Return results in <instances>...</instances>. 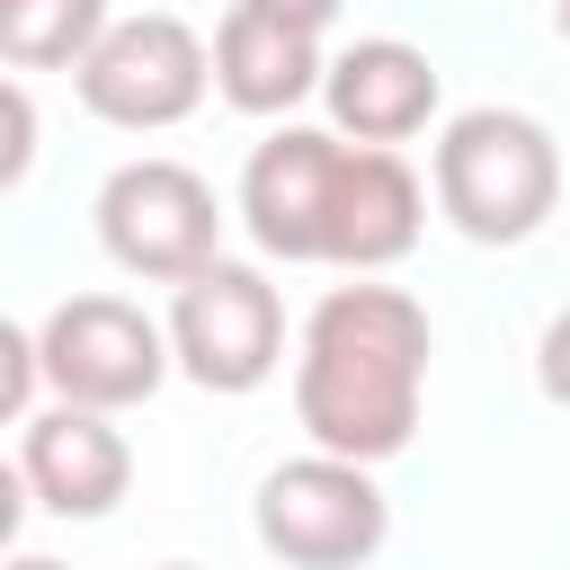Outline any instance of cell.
<instances>
[{"label": "cell", "instance_id": "cell-1", "mask_svg": "<svg viewBox=\"0 0 570 570\" xmlns=\"http://www.w3.org/2000/svg\"><path fill=\"white\" fill-rule=\"evenodd\" d=\"M428 303L401 285H330L303 321L294 347V419L321 454H356V463H392L419 436L428 410Z\"/></svg>", "mask_w": 570, "mask_h": 570}, {"label": "cell", "instance_id": "cell-2", "mask_svg": "<svg viewBox=\"0 0 570 570\" xmlns=\"http://www.w3.org/2000/svg\"><path fill=\"white\" fill-rule=\"evenodd\" d=\"M436 214L481 240V249H517L561 214V142L543 134V116L525 107H463L436 134Z\"/></svg>", "mask_w": 570, "mask_h": 570}, {"label": "cell", "instance_id": "cell-3", "mask_svg": "<svg viewBox=\"0 0 570 570\" xmlns=\"http://www.w3.org/2000/svg\"><path fill=\"white\" fill-rule=\"evenodd\" d=\"M249 525L285 570H365L392 534V499L374 490V463L312 445V454H294L258 481Z\"/></svg>", "mask_w": 570, "mask_h": 570}, {"label": "cell", "instance_id": "cell-4", "mask_svg": "<svg viewBox=\"0 0 570 570\" xmlns=\"http://www.w3.org/2000/svg\"><path fill=\"white\" fill-rule=\"evenodd\" d=\"M71 89H80V107H89L98 125H116V134H169V125H187V116L205 107V89H214V45H205L187 18L142 9V18H116V27L89 45V62L71 71Z\"/></svg>", "mask_w": 570, "mask_h": 570}, {"label": "cell", "instance_id": "cell-5", "mask_svg": "<svg viewBox=\"0 0 570 570\" xmlns=\"http://www.w3.org/2000/svg\"><path fill=\"white\" fill-rule=\"evenodd\" d=\"M36 347H45L53 401H80V410H142L178 374L169 321H151L125 294H62L36 321Z\"/></svg>", "mask_w": 570, "mask_h": 570}, {"label": "cell", "instance_id": "cell-6", "mask_svg": "<svg viewBox=\"0 0 570 570\" xmlns=\"http://www.w3.org/2000/svg\"><path fill=\"white\" fill-rule=\"evenodd\" d=\"M98 240L125 276H151V285H187L196 267L223 258V205L214 187L169 160V151H142L125 169H107L98 187Z\"/></svg>", "mask_w": 570, "mask_h": 570}, {"label": "cell", "instance_id": "cell-7", "mask_svg": "<svg viewBox=\"0 0 570 570\" xmlns=\"http://www.w3.org/2000/svg\"><path fill=\"white\" fill-rule=\"evenodd\" d=\"M169 347L196 392H223V401L258 392L285 365V303H276L267 267H249V258L196 267L169 303Z\"/></svg>", "mask_w": 570, "mask_h": 570}, {"label": "cell", "instance_id": "cell-8", "mask_svg": "<svg viewBox=\"0 0 570 570\" xmlns=\"http://www.w3.org/2000/svg\"><path fill=\"white\" fill-rule=\"evenodd\" d=\"M347 134L338 125H276L249 169H240V223L267 258L285 267H321V232H330V178H338Z\"/></svg>", "mask_w": 570, "mask_h": 570}, {"label": "cell", "instance_id": "cell-9", "mask_svg": "<svg viewBox=\"0 0 570 570\" xmlns=\"http://www.w3.org/2000/svg\"><path fill=\"white\" fill-rule=\"evenodd\" d=\"M18 481L45 517H107L134 490V445H125L116 410L45 401L36 419H18Z\"/></svg>", "mask_w": 570, "mask_h": 570}, {"label": "cell", "instance_id": "cell-10", "mask_svg": "<svg viewBox=\"0 0 570 570\" xmlns=\"http://www.w3.org/2000/svg\"><path fill=\"white\" fill-rule=\"evenodd\" d=\"M419 223H428V187L401 151L383 142H347L338 151V178H330V232H321V267H347V276H383L419 249Z\"/></svg>", "mask_w": 570, "mask_h": 570}, {"label": "cell", "instance_id": "cell-11", "mask_svg": "<svg viewBox=\"0 0 570 570\" xmlns=\"http://www.w3.org/2000/svg\"><path fill=\"white\" fill-rule=\"evenodd\" d=\"M321 80H330L321 27L276 18V9H249V0L223 9V27H214V89L240 116H294L303 98H321Z\"/></svg>", "mask_w": 570, "mask_h": 570}, {"label": "cell", "instance_id": "cell-12", "mask_svg": "<svg viewBox=\"0 0 570 570\" xmlns=\"http://www.w3.org/2000/svg\"><path fill=\"white\" fill-rule=\"evenodd\" d=\"M436 62L419 53V45H401V36H356L347 53H330V80H321V107H330V125L347 134V142H410V134H428V116H436Z\"/></svg>", "mask_w": 570, "mask_h": 570}, {"label": "cell", "instance_id": "cell-13", "mask_svg": "<svg viewBox=\"0 0 570 570\" xmlns=\"http://www.w3.org/2000/svg\"><path fill=\"white\" fill-rule=\"evenodd\" d=\"M107 0H0V62L9 71H80L107 36Z\"/></svg>", "mask_w": 570, "mask_h": 570}, {"label": "cell", "instance_id": "cell-14", "mask_svg": "<svg viewBox=\"0 0 570 570\" xmlns=\"http://www.w3.org/2000/svg\"><path fill=\"white\" fill-rule=\"evenodd\" d=\"M36 383H45V347H36L27 321H9L0 330V410L9 419H36Z\"/></svg>", "mask_w": 570, "mask_h": 570}, {"label": "cell", "instance_id": "cell-15", "mask_svg": "<svg viewBox=\"0 0 570 570\" xmlns=\"http://www.w3.org/2000/svg\"><path fill=\"white\" fill-rule=\"evenodd\" d=\"M0 116H9V151H0V178L18 187V178H27V160H36V98H27V71L0 89Z\"/></svg>", "mask_w": 570, "mask_h": 570}, {"label": "cell", "instance_id": "cell-16", "mask_svg": "<svg viewBox=\"0 0 570 570\" xmlns=\"http://www.w3.org/2000/svg\"><path fill=\"white\" fill-rule=\"evenodd\" d=\"M534 383H543V401L552 410H570V303L543 321V338H534Z\"/></svg>", "mask_w": 570, "mask_h": 570}, {"label": "cell", "instance_id": "cell-17", "mask_svg": "<svg viewBox=\"0 0 570 570\" xmlns=\"http://www.w3.org/2000/svg\"><path fill=\"white\" fill-rule=\"evenodd\" d=\"M249 9H276V18H303V27H330L347 0H249Z\"/></svg>", "mask_w": 570, "mask_h": 570}, {"label": "cell", "instance_id": "cell-18", "mask_svg": "<svg viewBox=\"0 0 570 570\" xmlns=\"http://www.w3.org/2000/svg\"><path fill=\"white\" fill-rule=\"evenodd\" d=\"M9 570H62V561H45V552H18V561H9Z\"/></svg>", "mask_w": 570, "mask_h": 570}, {"label": "cell", "instance_id": "cell-19", "mask_svg": "<svg viewBox=\"0 0 570 570\" xmlns=\"http://www.w3.org/2000/svg\"><path fill=\"white\" fill-rule=\"evenodd\" d=\"M552 36H561V45H570V0H561V9H552Z\"/></svg>", "mask_w": 570, "mask_h": 570}, {"label": "cell", "instance_id": "cell-20", "mask_svg": "<svg viewBox=\"0 0 570 570\" xmlns=\"http://www.w3.org/2000/svg\"><path fill=\"white\" fill-rule=\"evenodd\" d=\"M151 570H196V561H151Z\"/></svg>", "mask_w": 570, "mask_h": 570}]
</instances>
